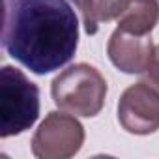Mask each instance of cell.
<instances>
[{"label": "cell", "mask_w": 159, "mask_h": 159, "mask_svg": "<svg viewBox=\"0 0 159 159\" xmlns=\"http://www.w3.org/2000/svg\"><path fill=\"white\" fill-rule=\"evenodd\" d=\"M2 45L32 73H52L77 51L75 10L67 0H4Z\"/></svg>", "instance_id": "cell-1"}, {"label": "cell", "mask_w": 159, "mask_h": 159, "mask_svg": "<svg viewBox=\"0 0 159 159\" xmlns=\"http://www.w3.org/2000/svg\"><path fill=\"white\" fill-rule=\"evenodd\" d=\"M51 96L56 107L73 116L92 118L103 109L107 81L90 64H75L54 77Z\"/></svg>", "instance_id": "cell-2"}, {"label": "cell", "mask_w": 159, "mask_h": 159, "mask_svg": "<svg viewBox=\"0 0 159 159\" xmlns=\"http://www.w3.org/2000/svg\"><path fill=\"white\" fill-rule=\"evenodd\" d=\"M39 116V88L13 66L0 73V137L8 139L30 129Z\"/></svg>", "instance_id": "cell-3"}, {"label": "cell", "mask_w": 159, "mask_h": 159, "mask_svg": "<svg viewBox=\"0 0 159 159\" xmlns=\"http://www.w3.org/2000/svg\"><path fill=\"white\" fill-rule=\"evenodd\" d=\"M84 127L73 114L49 112L32 137V153L39 159H67L79 153Z\"/></svg>", "instance_id": "cell-4"}, {"label": "cell", "mask_w": 159, "mask_h": 159, "mask_svg": "<svg viewBox=\"0 0 159 159\" xmlns=\"http://www.w3.org/2000/svg\"><path fill=\"white\" fill-rule=\"evenodd\" d=\"M118 122L133 135H150L159 129V92L150 83L131 84L118 101Z\"/></svg>", "instance_id": "cell-5"}, {"label": "cell", "mask_w": 159, "mask_h": 159, "mask_svg": "<svg viewBox=\"0 0 159 159\" xmlns=\"http://www.w3.org/2000/svg\"><path fill=\"white\" fill-rule=\"evenodd\" d=\"M153 45L152 38L139 36L125 32L122 28H116L111 34V39L107 43V54L111 62L124 73H142L148 67V62L152 58Z\"/></svg>", "instance_id": "cell-6"}, {"label": "cell", "mask_w": 159, "mask_h": 159, "mask_svg": "<svg viewBox=\"0 0 159 159\" xmlns=\"http://www.w3.org/2000/svg\"><path fill=\"white\" fill-rule=\"evenodd\" d=\"M159 21V2L157 0H129L127 8L118 17V28L148 36Z\"/></svg>", "instance_id": "cell-7"}, {"label": "cell", "mask_w": 159, "mask_h": 159, "mask_svg": "<svg viewBox=\"0 0 159 159\" xmlns=\"http://www.w3.org/2000/svg\"><path fill=\"white\" fill-rule=\"evenodd\" d=\"M127 4L129 0H83V6L79 10L83 11L84 30L88 34H96L101 23L118 19Z\"/></svg>", "instance_id": "cell-8"}, {"label": "cell", "mask_w": 159, "mask_h": 159, "mask_svg": "<svg viewBox=\"0 0 159 159\" xmlns=\"http://www.w3.org/2000/svg\"><path fill=\"white\" fill-rule=\"evenodd\" d=\"M146 79H148V83L159 92V45L153 47L152 58H150L148 67H146Z\"/></svg>", "instance_id": "cell-9"}, {"label": "cell", "mask_w": 159, "mask_h": 159, "mask_svg": "<svg viewBox=\"0 0 159 159\" xmlns=\"http://www.w3.org/2000/svg\"><path fill=\"white\" fill-rule=\"evenodd\" d=\"M73 2H75L77 8H81V6H83V0H73Z\"/></svg>", "instance_id": "cell-10"}]
</instances>
